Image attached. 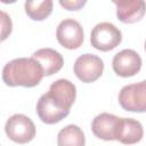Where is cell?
Masks as SVG:
<instances>
[{"mask_svg":"<svg viewBox=\"0 0 146 146\" xmlns=\"http://www.w3.org/2000/svg\"><path fill=\"white\" fill-rule=\"evenodd\" d=\"M43 78V71L33 57H19L8 62L2 68V81L9 87L32 88Z\"/></svg>","mask_w":146,"mask_h":146,"instance_id":"6da1fadb","label":"cell"},{"mask_svg":"<svg viewBox=\"0 0 146 146\" xmlns=\"http://www.w3.org/2000/svg\"><path fill=\"white\" fill-rule=\"evenodd\" d=\"M122 41V33L119 27L110 22H102L95 25L90 34L91 46L100 51H110L116 48Z\"/></svg>","mask_w":146,"mask_h":146,"instance_id":"7a4b0ae2","label":"cell"},{"mask_svg":"<svg viewBox=\"0 0 146 146\" xmlns=\"http://www.w3.org/2000/svg\"><path fill=\"white\" fill-rule=\"evenodd\" d=\"M5 131L7 137L17 144L30 143L35 137L36 132L33 121L25 114L18 113L11 115L7 120L5 124Z\"/></svg>","mask_w":146,"mask_h":146,"instance_id":"3957f363","label":"cell"},{"mask_svg":"<svg viewBox=\"0 0 146 146\" xmlns=\"http://www.w3.org/2000/svg\"><path fill=\"white\" fill-rule=\"evenodd\" d=\"M119 104L129 112L144 113L146 111V82L124 86L119 92Z\"/></svg>","mask_w":146,"mask_h":146,"instance_id":"277c9868","label":"cell"},{"mask_svg":"<svg viewBox=\"0 0 146 146\" xmlns=\"http://www.w3.org/2000/svg\"><path fill=\"white\" fill-rule=\"evenodd\" d=\"M73 71L80 81L91 83L102 76L104 71V62L100 57L94 54H83L76 58Z\"/></svg>","mask_w":146,"mask_h":146,"instance_id":"5b68a950","label":"cell"},{"mask_svg":"<svg viewBox=\"0 0 146 146\" xmlns=\"http://www.w3.org/2000/svg\"><path fill=\"white\" fill-rule=\"evenodd\" d=\"M56 38L60 46L66 49H78L83 42V29L73 18L63 19L56 30Z\"/></svg>","mask_w":146,"mask_h":146,"instance_id":"8992f818","label":"cell"},{"mask_svg":"<svg viewBox=\"0 0 146 146\" xmlns=\"http://www.w3.org/2000/svg\"><path fill=\"white\" fill-rule=\"evenodd\" d=\"M47 95L56 106L70 111L76 97V87L67 79H58L51 83Z\"/></svg>","mask_w":146,"mask_h":146,"instance_id":"52a82bcc","label":"cell"},{"mask_svg":"<svg viewBox=\"0 0 146 146\" xmlns=\"http://www.w3.org/2000/svg\"><path fill=\"white\" fill-rule=\"evenodd\" d=\"M141 57L133 49H123L119 51L112 60V67L116 75L122 78L133 76L141 68Z\"/></svg>","mask_w":146,"mask_h":146,"instance_id":"ba28073f","label":"cell"},{"mask_svg":"<svg viewBox=\"0 0 146 146\" xmlns=\"http://www.w3.org/2000/svg\"><path fill=\"white\" fill-rule=\"evenodd\" d=\"M143 135L144 129L139 121L130 117H119L114 140H117L124 145H132L140 141Z\"/></svg>","mask_w":146,"mask_h":146,"instance_id":"9c48e42d","label":"cell"},{"mask_svg":"<svg viewBox=\"0 0 146 146\" xmlns=\"http://www.w3.org/2000/svg\"><path fill=\"white\" fill-rule=\"evenodd\" d=\"M32 57L39 62L42 67L43 76H50L57 73L64 65V58L52 48H41L33 52Z\"/></svg>","mask_w":146,"mask_h":146,"instance_id":"30bf717a","label":"cell"},{"mask_svg":"<svg viewBox=\"0 0 146 146\" xmlns=\"http://www.w3.org/2000/svg\"><path fill=\"white\" fill-rule=\"evenodd\" d=\"M36 114L43 123L55 124L65 119L70 114V111H64L56 106L46 92L39 98L36 103Z\"/></svg>","mask_w":146,"mask_h":146,"instance_id":"8fae6325","label":"cell"},{"mask_svg":"<svg viewBox=\"0 0 146 146\" xmlns=\"http://www.w3.org/2000/svg\"><path fill=\"white\" fill-rule=\"evenodd\" d=\"M113 3L116 6L117 19L125 24L140 21L145 14V2L143 0H121Z\"/></svg>","mask_w":146,"mask_h":146,"instance_id":"7c38bea8","label":"cell"},{"mask_svg":"<svg viewBox=\"0 0 146 146\" xmlns=\"http://www.w3.org/2000/svg\"><path fill=\"white\" fill-rule=\"evenodd\" d=\"M119 121V116L111 113H100L92 120L91 130L94 135L103 140H114L115 128Z\"/></svg>","mask_w":146,"mask_h":146,"instance_id":"4fadbf2b","label":"cell"},{"mask_svg":"<svg viewBox=\"0 0 146 146\" xmlns=\"http://www.w3.org/2000/svg\"><path fill=\"white\" fill-rule=\"evenodd\" d=\"M58 146H84L86 138L82 129L76 124H68L57 135Z\"/></svg>","mask_w":146,"mask_h":146,"instance_id":"5bb4252c","label":"cell"},{"mask_svg":"<svg viewBox=\"0 0 146 146\" xmlns=\"http://www.w3.org/2000/svg\"><path fill=\"white\" fill-rule=\"evenodd\" d=\"M52 1L42 0V1H25L24 8L26 15L33 21H43L52 11Z\"/></svg>","mask_w":146,"mask_h":146,"instance_id":"9a60e30c","label":"cell"},{"mask_svg":"<svg viewBox=\"0 0 146 146\" xmlns=\"http://www.w3.org/2000/svg\"><path fill=\"white\" fill-rule=\"evenodd\" d=\"M13 31V22L10 16L3 11L0 10V41L6 40Z\"/></svg>","mask_w":146,"mask_h":146,"instance_id":"2e32d148","label":"cell"},{"mask_svg":"<svg viewBox=\"0 0 146 146\" xmlns=\"http://www.w3.org/2000/svg\"><path fill=\"white\" fill-rule=\"evenodd\" d=\"M86 3V0H59V5L67 10H79Z\"/></svg>","mask_w":146,"mask_h":146,"instance_id":"e0dca14e","label":"cell"}]
</instances>
